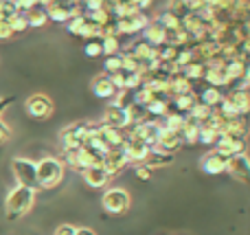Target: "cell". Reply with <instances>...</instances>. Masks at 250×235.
Wrapping results in <instances>:
<instances>
[{"label":"cell","instance_id":"obj_1","mask_svg":"<svg viewBox=\"0 0 250 235\" xmlns=\"http://www.w3.org/2000/svg\"><path fill=\"white\" fill-rule=\"evenodd\" d=\"M35 202V189L29 187H16L11 189V193L7 196V202H4V211H7L9 220H18L26 214V211L33 207Z\"/></svg>","mask_w":250,"mask_h":235},{"label":"cell","instance_id":"obj_2","mask_svg":"<svg viewBox=\"0 0 250 235\" xmlns=\"http://www.w3.org/2000/svg\"><path fill=\"white\" fill-rule=\"evenodd\" d=\"M35 174H38V187L53 189L64 178V163L57 158H42L35 163Z\"/></svg>","mask_w":250,"mask_h":235},{"label":"cell","instance_id":"obj_3","mask_svg":"<svg viewBox=\"0 0 250 235\" xmlns=\"http://www.w3.org/2000/svg\"><path fill=\"white\" fill-rule=\"evenodd\" d=\"M13 178L18 180V187L38 189V174H35V163L29 158H13L11 161Z\"/></svg>","mask_w":250,"mask_h":235},{"label":"cell","instance_id":"obj_4","mask_svg":"<svg viewBox=\"0 0 250 235\" xmlns=\"http://www.w3.org/2000/svg\"><path fill=\"white\" fill-rule=\"evenodd\" d=\"M101 205H104V211L110 215H123L127 214L129 205H132V198L125 189H110L105 192V196L101 198Z\"/></svg>","mask_w":250,"mask_h":235},{"label":"cell","instance_id":"obj_5","mask_svg":"<svg viewBox=\"0 0 250 235\" xmlns=\"http://www.w3.org/2000/svg\"><path fill=\"white\" fill-rule=\"evenodd\" d=\"M44 9H46L48 20H53V22H68L83 13L79 2H46Z\"/></svg>","mask_w":250,"mask_h":235},{"label":"cell","instance_id":"obj_6","mask_svg":"<svg viewBox=\"0 0 250 235\" xmlns=\"http://www.w3.org/2000/svg\"><path fill=\"white\" fill-rule=\"evenodd\" d=\"M213 148H215L213 152H217L220 156H224L226 161H230V158H235V156H244L248 150V143H246V139H230V136L217 134V141Z\"/></svg>","mask_w":250,"mask_h":235},{"label":"cell","instance_id":"obj_7","mask_svg":"<svg viewBox=\"0 0 250 235\" xmlns=\"http://www.w3.org/2000/svg\"><path fill=\"white\" fill-rule=\"evenodd\" d=\"M24 108H26V112H29V117L48 119L53 114V110H55V106H53V99L48 95H44V92H35V95H31L29 99H26Z\"/></svg>","mask_w":250,"mask_h":235},{"label":"cell","instance_id":"obj_8","mask_svg":"<svg viewBox=\"0 0 250 235\" xmlns=\"http://www.w3.org/2000/svg\"><path fill=\"white\" fill-rule=\"evenodd\" d=\"M86 132H88V121H77L70 123L68 128H64L60 134L62 139V148L64 150H77L83 145L86 141Z\"/></svg>","mask_w":250,"mask_h":235},{"label":"cell","instance_id":"obj_9","mask_svg":"<svg viewBox=\"0 0 250 235\" xmlns=\"http://www.w3.org/2000/svg\"><path fill=\"white\" fill-rule=\"evenodd\" d=\"M149 24V18L145 13L136 11L132 16H125V18H119L117 20V29H119V35H134V33H143V29Z\"/></svg>","mask_w":250,"mask_h":235},{"label":"cell","instance_id":"obj_10","mask_svg":"<svg viewBox=\"0 0 250 235\" xmlns=\"http://www.w3.org/2000/svg\"><path fill=\"white\" fill-rule=\"evenodd\" d=\"M226 171L230 174V178L237 180L242 185H250V158L244 156H235L226 163Z\"/></svg>","mask_w":250,"mask_h":235},{"label":"cell","instance_id":"obj_11","mask_svg":"<svg viewBox=\"0 0 250 235\" xmlns=\"http://www.w3.org/2000/svg\"><path fill=\"white\" fill-rule=\"evenodd\" d=\"M127 163L129 161H127V154H125L123 145H121V148H112L104 158H101V167H104V170L110 174V178H112L114 174H119V171H121Z\"/></svg>","mask_w":250,"mask_h":235},{"label":"cell","instance_id":"obj_12","mask_svg":"<svg viewBox=\"0 0 250 235\" xmlns=\"http://www.w3.org/2000/svg\"><path fill=\"white\" fill-rule=\"evenodd\" d=\"M101 126L117 128V130H127L132 123H129L127 110H121V108H114V106H108V108H105L104 123H101Z\"/></svg>","mask_w":250,"mask_h":235},{"label":"cell","instance_id":"obj_13","mask_svg":"<svg viewBox=\"0 0 250 235\" xmlns=\"http://www.w3.org/2000/svg\"><path fill=\"white\" fill-rule=\"evenodd\" d=\"M226 163L229 161H226L224 156H220L217 152H208L207 156L200 161V170L208 176H220L226 171Z\"/></svg>","mask_w":250,"mask_h":235},{"label":"cell","instance_id":"obj_14","mask_svg":"<svg viewBox=\"0 0 250 235\" xmlns=\"http://www.w3.org/2000/svg\"><path fill=\"white\" fill-rule=\"evenodd\" d=\"M143 40H145L149 46L160 48V46H165V44H167V31H165L163 26L154 20V22H149V24L143 29Z\"/></svg>","mask_w":250,"mask_h":235},{"label":"cell","instance_id":"obj_15","mask_svg":"<svg viewBox=\"0 0 250 235\" xmlns=\"http://www.w3.org/2000/svg\"><path fill=\"white\" fill-rule=\"evenodd\" d=\"M123 148H125V154H127V161H134V163H145V158H147V154H149V148H147L143 141H138V139H129V136H125V143H123Z\"/></svg>","mask_w":250,"mask_h":235},{"label":"cell","instance_id":"obj_16","mask_svg":"<svg viewBox=\"0 0 250 235\" xmlns=\"http://www.w3.org/2000/svg\"><path fill=\"white\" fill-rule=\"evenodd\" d=\"M156 148L163 150V152H167V154H173V156H176V152L182 148L180 132L160 130V134H158V143H156Z\"/></svg>","mask_w":250,"mask_h":235},{"label":"cell","instance_id":"obj_17","mask_svg":"<svg viewBox=\"0 0 250 235\" xmlns=\"http://www.w3.org/2000/svg\"><path fill=\"white\" fill-rule=\"evenodd\" d=\"M246 132H248V117H237L230 119V121H224L220 134L230 136V139H246Z\"/></svg>","mask_w":250,"mask_h":235},{"label":"cell","instance_id":"obj_18","mask_svg":"<svg viewBox=\"0 0 250 235\" xmlns=\"http://www.w3.org/2000/svg\"><path fill=\"white\" fill-rule=\"evenodd\" d=\"M195 104H198V95L193 92H187V95L182 97H176L173 101H169V112H178V114H189L191 110L195 108Z\"/></svg>","mask_w":250,"mask_h":235},{"label":"cell","instance_id":"obj_19","mask_svg":"<svg viewBox=\"0 0 250 235\" xmlns=\"http://www.w3.org/2000/svg\"><path fill=\"white\" fill-rule=\"evenodd\" d=\"M82 176H83V180H86L88 187H95V189L105 187V185H108V180H110V174H108V171H105L101 165L88 167V170L83 171Z\"/></svg>","mask_w":250,"mask_h":235},{"label":"cell","instance_id":"obj_20","mask_svg":"<svg viewBox=\"0 0 250 235\" xmlns=\"http://www.w3.org/2000/svg\"><path fill=\"white\" fill-rule=\"evenodd\" d=\"M171 163H173V154H167L158 148H151L145 163H143V167H147V170H160V167H167Z\"/></svg>","mask_w":250,"mask_h":235},{"label":"cell","instance_id":"obj_21","mask_svg":"<svg viewBox=\"0 0 250 235\" xmlns=\"http://www.w3.org/2000/svg\"><path fill=\"white\" fill-rule=\"evenodd\" d=\"M127 53L134 57V60L141 62V64H145V62H149V60H154V57H158V48L149 46L145 40H138V42H134L132 46H129Z\"/></svg>","mask_w":250,"mask_h":235},{"label":"cell","instance_id":"obj_22","mask_svg":"<svg viewBox=\"0 0 250 235\" xmlns=\"http://www.w3.org/2000/svg\"><path fill=\"white\" fill-rule=\"evenodd\" d=\"M200 128H202V123L198 121V119H193V117H189L187 114V119H185V126H182V130H180V139H182V145H193V143H198V134H200Z\"/></svg>","mask_w":250,"mask_h":235},{"label":"cell","instance_id":"obj_23","mask_svg":"<svg viewBox=\"0 0 250 235\" xmlns=\"http://www.w3.org/2000/svg\"><path fill=\"white\" fill-rule=\"evenodd\" d=\"M92 92H95V97H99V99H108V97H112L114 92H117V88H114V84L110 82L108 75H99V77H95V82H92Z\"/></svg>","mask_w":250,"mask_h":235},{"label":"cell","instance_id":"obj_24","mask_svg":"<svg viewBox=\"0 0 250 235\" xmlns=\"http://www.w3.org/2000/svg\"><path fill=\"white\" fill-rule=\"evenodd\" d=\"M226 99L233 104V108L237 110V114L239 117H248V112H250V92H235V90H230L229 95H224Z\"/></svg>","mask_w":250,"mask_h":235},{"label":"cell","instance_id":"obj_25","mask_svg":"<svg viewBox=\"0 0 250 235\" xmlns=\"http://www.w3.org/2000/svg\"><path fill=\"white\" fill-rule=\"evenodd\" d=\"M202 82L207 84V86H211V88H217V90H220V88H224V86H229L224 73H222V66H207Z\"/></svg>","mask_w":250,"mask_h":235},{"label":"cell","instance_id":"obj_26","mask_svg":"<svg viewBox=\"0 0 250 235\" xmlns=\"http://www.w3.org/2000/svg\"><path fill=\"white\" fill-rule=\"evenodd\" d=\"M187 92H193V84H191L189 79H185L182 75L169 79V86H167V95L169 97L176 99V97H182V95H187Z\"/></svg>","mask_w":250,"mask_h":235},{"label":"cell","instance_id":"obj_27","mask_svg":"<svg viewBox=\"0 0 250 235\" xmlns=\"http://www.w3.org/2000/svg\"><path fill=\"white\" fill-rule=\"evenodd\" d=\"M198 95V101L202 106H207V108H211V110H215L217 108V104L222 101V90H217V88H211V86H207V88H202L200 92H195Z\"/></svg>","mask_w":250,"mask_h":235},{"label":"cell","instance_id":"obj_28","mask_svg":"<svg viewBox=\"0 0 250 235\" xmlns=\"http://www.w3.org/2000/svg\"><path fill=\"white\" fill-rule=\"evenodd\" d=\"M156 22H158V24L163 26L165 31H178V29H182V18L176 16L171 9H165V11L160 13L158 18H156Z\"/></svg>","mask_w":250,"mask_h":235},{"label":"cell","instance_id":"obj_29","mask_svg":"<svg viewBox=\"0 0 250 235\" xmlns=\"http://www.w3.org/2000/svg\"><path fill=\"white\" fill-rule=\"evenodd\" d=\"M24 16H26V22H29V26H44L48 22L44 2H35V7L31 9V11H26Z\"/></svg>","mask_w":250,"mask_h":235},{"label":"cell","instance_id":"obj_30","mask_svg":"<svg viewBox=\"0 0 250 235\" xmlns=\"http://www.w3.org/2000/svg\"><path fill=\"white\" fill-rule=\"evenodd\" d=\"M145 112H147V117H156V121H158V119H163L165 114L169 112V101L167 99H151L149 104L145 106Z\"/></svg>","mask_w":250,"mask_h":235},{"label":"cell","instance_id":"obj_31","mask_svg":"<svg viewBox=\"0 0 250 235\" xmlns=\"http://www.w3.org/2000/svg\"><path fill=\"white\" fill-rule=\"evenodd\" d=\"M204 70H207V66H204L202 62L195 60V62H191L189 66H185V68H182V77L189 79L191 84H193V82H202Z\"/></svg>","mask_w":250,"mask_h":235},{"label":"cell","instance_id":"obj_32","mask_svg":"<svg viewBox=\"0 0 250 235\" xmlns=\"http://www.w3.org/2000/svg\"><path fill=\"white\" fill-rule=\"evenodd\" d=\"M132 104H134V92H129V90H117L112 95V104H110V106H114V108H121V110H127Z\"/></svg>","mask_w":250,"mask_h":235},{"label":"cell","instance_id":"obj_33","mask_svg":"<svg viewBox=\"0 0 250 235\" xmlns=\"http://www.w3.org/2000/svg\"><path fill=\"white\" fill-rule=\"evenodd\" d=\"M9 26H11L13 35H16V33H24L26 29H31L29 22H26V16H24V13H16V16L9 18Z\"/></svg>","mask_w":250,"mask_h":235},{"label":"cell","instance_id":"obj_34","mask_svg":"<svg viewBox=\"0 0 250 235\" xmlns=\"http://www.w3.org/2000/svg\"><path fill=\"white\" fill-rule=\"evenodd\" d=\"M121 46H123V44L119 42V38H105V40H101V53H105L108 57L119 55Z\"/></svg>","mask_w":250,"mask_h":235},{"label":"cell","instance_id":"obj_35","mask_svg":"<svg viewBox=\"0 0 250 235\" xmlns=\"http://www.w3.org/2000/svg\"><path fill=\"white\" fill-rule=\"evenodd\" d=\"M68 33L83 38V33H86V16H83V13L77 18H73V20H68Z\"/></svg>","mask_w":250,"mask_h":235},{"label":"cell","instance_id":"obj_36","mask_svg":"<svg viewBox=\"0 0 250 235\" xmlns=\"http://www.w3.org/2000/svg\"><path fill=\"white\" fill-rule=\"evenodd\" d=\"M176 57H178V48L169 46V44L158 48V60L163 62V64H171V62H176Z\"/></svg>","mask_w":250,"mask_h":235},{"label":"cell","instance_id":"obj_37","mask_svg":"<svg viewBox=\"0 0 250 235\" xmlns=\"http://www.w3.org/2000/svg\"><path fill=\"white\" fill-rule=\"evenodd\" d=\"M211 114H213V110H211V108H207V106H202V104L198 101V104H195V108L189 112V117H193V119H198L200 123H204L208 117H211Z\"/></svg>","mask_w":250,"mask_h":235},{"label":"cell","instance_id":"obj_38","mask_svg":"<svg viewBox=\"0 0 250 235\" xmlns=\"http://www.w3.org/2000/svg\"><path fill=\"white\" fill-rule=\"evenodd\" d=\"M217 141V132L208 130V128H200V134H198V143L202 145H208V148H213Z\"/></svg>","mask_w":250,"mask_h":235},{"label":"cell","instance_id":"obj_39","mask_svg":"<svg viewBox=\"0 0 250 235\" xmlns=\"http://www.w3.org/2000/svg\"><path fill=\"white\" fill-rule=\"evenodd\" d=\"M104 68H105V75L119 73V70H121V53H119V55H112V57H105Z\"/></svg>","mask_w":250,"mask_h":235},{"label":"cell","instance_id":"obj_40","mask_svg":"<svg viewBox=\"0 0 250 235\" xmlns=\"http://www.w3.org/2000/svg\"><path fill=\"white\" fill-rule=\"evenodd\" d=\"M83 53L88 57H99L101 55V40H90V42L83 46Z\"/></svg>","mask_w":250,"mask_h":235},{"label":"cell","instance_id":"obj_41","mask_svg":"<svg viewBox=\"0 0 250 235\" xmlns=\"http://www.w3.org/2000/svg\"><path fill=\"white\" fill-rule=\"evenodd\" d=\"M9 38H13V31L9 26V18L0 13V40H9Z\"/></svg>","mask_w":250,"mask_h":235},{"label":"cell","instance_id":"obj_42","mask_svg":"<svg viewBox=\"0 0 250 235\" xmlns=\"http://www.w3.org/2000/svg\"><path fill=\"white\" fill-rule=\"evenodd\" d=\"M33 7H35L33 0H16V9H18V13H26V11H31Z\"/></svg>","mask_w":250,"mask_h":235},{"label":"cell","instance_id":"obj_43","mask_svg":"<svg viewBox=\"0 0 250 235\" xmlns=\"http://www.w3.org/2000/svg\"><path fill=\"white\" fill-rule=\"evenodd\" d=\"M134 174H136L138 180H149L151 178V170H147V167H143V165H138L136 170H134Z\"/></svg>","mask_w":250,"mask_h":235},{"label":"cell","instance_id":"obj_44","mask_svg":"<svg viewBox=\"0 0 250 235\" xmlns=\"http://www.w3.org/2000/svg\"><path fill=\"white\" fill-rule=\"evenodd\" d=\"M77 229L73 227V224H62V227L55 229V235H75Z\"/></svg>","mask_w":250,"mask_h":235},{"label":"cell","instance_id":"obj_45","mask_svg":"<svg viewBox=\"0 0 250 235\" xmlns=\"http://www.w3.org/2000/svg\"><path fill=\"white\" fill-rule=\"evenodd\" d=\"M9 136H11V130H9V126L4 121H0V143H4Z\"/></svg>","mask_w":250,"mask_h":235},{"label":"cell","instance_id":"obj_46","mask_svg":"<svg viewBox=\"0 0 250 235\" xmlns=\"http://www.w3.org/2000/svg\"><path fill=\"white\" fill-rule=\"evenodd\" d=\"M9 106H11V97H0V114H2Z\"/></svg>","mask_w":250,"mask_h":235},{"label":"cell","instance_id":"obj_47","mask_svg":"<svg viewBox=\"0 0 250 235\" xmlns=\"http://www.w3.org/2000/svg\"><path fill=\"white\" fill-rule=\"evenodd\" d=\"M75 235H97V233L92 231V229H88V227H82V229H77V231H75Z\"/></svg>","mask_w":250,"mask_h":235},{"label":"cell","instance_id":"obj_48","mask_svg":"<svg viewBox=\"0 0 250 235\" xmlns=\"http://www.w3.org/2000/svg\"><path fill=\"white\" fill-rule=\"evenodd\" d=\"M244 79H248L250 82V62L246 64V68H244Z\"/></svg>","mask_w":250,"mask_h":235},{"label":"cell","instance_id":"obj_49","mask_svg":"<svg viewBox=\"0 0 250 235\" xmlns=\"http://www.w3.org/2000/svg\"><path fill=\"white\" fill-rule=\"evenodd\" d=\"M0 2H2V0H0Z\"/></svg>","mask_w":250,"mask_h":235}]
</instances>
